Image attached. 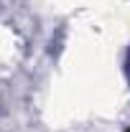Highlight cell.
<instances>
[{
	"label": "cell",
	"instance_id": "2",
	"mask_svg": "<svg viewBox=\"0 0 130 132\" xmlns=\"http://www.w3.org/2000/svg\"><path fill=\"white\" fill-rule=\"evenodd\" d=\"M128 132H130V130H128Z\"/></svg>",
	"mask_w": 130,
	"mask_h": 132
},
{
	"label": "cell",
	"instance_id": "1",
	"mask_svg": "<svg viewBox=\"0 0 130 132\" xmlns=\"http://www.w3.org/2000/svg\"><path fill=\"white\" fill-rule=\"evenodd\" d=\"M128 71H130V53H128Z\"/></svg>",
	"mask_w": 130,
	"mask_h": 132
}]
</instances>
